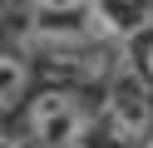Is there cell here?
I'll return each instance as SVG.
<instances>
[{
  "label": "cell",
  "instance_id": "obj_1",
  "mask_svg": "<svg viewBox=\"0 0 153 148\" xmlns=\"http://www.w3.org/2000/svg\"><path fill=\"white\" fill-rule=\"evenodd\" d=\"M94 133L104 148H148L153 138V84L138 74L133 59H114L94 104Z\"/></svg>",
  "mask_w": 153,
  "mask_h": 148
},
{
  "label": "cell",
  "instance_id": "obj_2",
  "mask_svg": "<svg viewBox=\"0 0 153 148\" xmlns=\"http://www.w3.org/2000/svg\"><path fill=\"white\" fill-rule=\"evenodd\" d=\"M20 138L30 148H69L94 138V99L84 84H40L20 104Z\"/></svg>",
  "mask_w": 153,
  "mask_h": 148
},
{
  "label": "cell",
  "instance_id": "obj_3",
  "mask_svg": "<svg viewBox=\"0 0 153 148\" xmlns=\"http://www.w3.org/2000/svg\"><path fill=\"white\" fill-rule=\"evenodd\" d=\"M30 89H35V64H30V54L15 49V45H0V118L20 114V104H25Z\"/></svg>",
  "mask_w": 153,
  "mask_h": 148
},
{
  "label": "cell",
  "instance_id": "obj_4",
  "mask_svg": "<svg viewBox=\"0 0 153 148\" xmlns=\"http://www.w3.org/2000/svg\"><path fill=\"white\" fill-rule=\"evenodd\" d=\"M133 64H138V74L153 84V25L143 30V35H133Z\"/></svg>",
  "mask_w": 153,
  "mask_h": 148
},
{
  "label": "cell",
  "instance_id": "obj_5",
  "mask_svg": "<svg viewBox=\"0 0 153 148\" xmlns=\"http://www.w3.org/2000/svg\"><path fill=\"white\" fill-rule=\"evenodd\" d=\"M99 0H25V10H94Z\"/></svg>",
  "mask_w": 153,
  "mask_h": 148
},
{
  "label": "cell",
  "instance_id": "obj_6",
  "mask_svg": "<svg viewBox=\"0 0 153 148\" xmlns=\"http://www.w3.org/2000/svg\"><path fill=\"white\" fill-rule=\"evenodd\" d=\"M0 148H30V143H25L20 133H0Z\"/></svg>",
  "mask_w": 153,
  "mask_h": 148
},
{
  "label": "cell",
  "instance_id": "obj_7",
  "mask_svg": "<svg viewBox=\"0 0 153 148\" xmlns=\"http://www.w3.org/2000/svg\"><path fill=\"white\" fill-rule=\"evenodd\" d=\"M69 148H89V143H69Z\"/></svg>",
  "mask_w": 153,
  "mask_h": 148
},
{
  "label": "cell",
  "instance_id": "obj_8",
  "mask_svg": "<svg viewBox=\"0 0 153 148\" xmlns=\"http://www.w3.org/2000/svg\"><path fill=\"white\" fill-rule=\"evenodd\" d=\"M148 148H153V138H148Z\"/></svg>",
  "mask_w": 153,
  "mask_h": 148
}]
</instances>
